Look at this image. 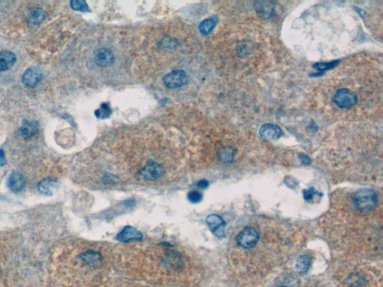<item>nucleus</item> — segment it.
I'll use <instances>...</instances> for the list:
<instances>
[{"mask_svg": "<svg viewBox=\"0 0 383 287\" xmlns=\"http://www.w3.org/2000/svg\"><path fill=\"white\" fill-rule=\"evenodd\" d=\"M207 225L211 231L218 237H222L225 235V223L223 219L218 215H209L206 219Z\"/></svg>", "mask_w": 383, "mask_h": 287, "instance_id": "obj_8", "label": "nucleus"}, {"mask_svg": "<svg viewBox=\"0 0 383 287\" xmlns=\"http://www.w3.org/2000/svg\"><path fill=\"white\" fill-rule=\"evenodd\" d=\"M104 182L108 184H113V183H116L117 180H116V176H113V175H106L105 176Z\"/></svg>", "mask_w": 383, "mask_h": 287, "instance_id": "obj_26", "label": "nucleus"}, {"mask_svg": "<svg viewBox=\"0 0 383 287\" xmlns=\"http://www.w3.org/2000/svg\"><path fill=\"white\" fill-rule=\"evenodd\" d=\"M142 233L131 226H127L124 227L116 237V239L118 241H123V242H127V241H133V240H140L142 239Z\"/></svg>", "mask_w": 383, "mask_h": 287, "instance_id": "obj_10", "label": "nucleus"}, {"mask_svg": "<svg viewBox=\"0 0 383 287\" xmlns=\"http://www.w3.org/2000/svg\"><path fill=\"white\" fill-rule=\"evenodd\" d=\"M315 194H316V192H315L314 189H310L309 190H306V191H304V197H305V200L309 201V200L313 198V196L315 195Z\"/></svg>", "mask_w": 383, "mask_h": 287, "instance_id": "obj_25", "label": "nucleus"}, {"mask_svg": "<svg viewBox=\"0 0 383 287\" xmlns=\"http://www.w3.org/2000/svg\"><path fill=\"white\" fill-rule=\"evenodd\" d=\"M164 173L163 166L156 161H149L140 171V176L148 181H154Z\"/></svg>", "mask_w": 383, "mask_h": 287, "instance_id": "obj_5", "label": "nucleus"}, {"mask_svg": "<svg viewBox=\"0 0 383 287\" xmlns=\"http://www.w3.org/2000/svg\"><path fill=\"white\" fill-rule=\"evenodd\" d=\"M42 71L38 67H33L27 69L22 77V82L26 86L34 88L41 82Z\"/></svg>", "mask_w": 383, "mask_h": 287, "instance_id": "obj_7", "label": "nucleus"}, {"mask_svg": "<svg viewBox=\"0 0 383 287\" xmlns=\"http://www.w3.org/2000/svg\"><path fill=\"white\" fill-rule=\"evenodd\" d=\"M45 16H46V14L42 8H34L30 12L29 20H30V23L33 24H39L41 22L44 20Z\"/></svg>", "mask_w": 383, "mask_h": 287, "instance_id": "obj_19", "label": "nucleus"}, {"mask_svg": "<svg viewBox=\"0 0 383 287\" xmlns=\"http://www.w3.org/2000/svg\"><path fill=\"white\" fill-rule=\"evenodd\" d=\"M55 186H56V182L54 179H51V178H46V179H42L38 183V191L41 194H45V195H51Z\"/></svg>", "mask_w": 383, "mask_h": 287, "instance_id": "obj_15", "label": "nucleus"}, {"mask_svg": "<svg viewBox=\"0 0 383 287\" xmlns=\"http://www.w3.org/2000/svg\"><path fill=\"white\" fill-rule=\"evenodd\" d=\"M260 234L254 227L249 226L244 227L236 237V244L244 249L254 248L258 244Z\"/></svg>", "mask_w": 383, "mask_h": 287, "instance_id": "obj_2", "label": "nucleus"}, {"mask_svg": "<svg viewBox=\"0 0 383 287\" xmlns=\"http://www.w3.org/2000/svg\"><path fill=\"white\" fill-rule=\"evenodd\" d=\"M6 164V159H5L4 151L0 150V166H4Z\"/></svg>", "mask_w": 383, "mask_h": 287, "instance_id": "obj_28", "label": "nucleus"}, {"mask_svg": "<svg viewBox=\"0 0 383 287\" xmlns=\"http://www.w3.org/2000/svg\"></svg>", "mask_w": 383, "mask_h": 287, "instance_id": "obj_30", "label": "nucleus"}, {"mask_svg": "<svg viewBox=\"0 0 383 287\" xmlns=\"http://www.w3.org/2000/svg\"><path fill=\"white\" fill-rule=\"evenodd\" d=\"M8 186L14 192L23 191L25 187L24 176L18 172H13L8 177Z\"/></svg>", "mask_w": 383, "mask_h": 287, "instance_id": "obj_12", "label": "nucleus"}, {"mask_svg": "<svg viewBox=\"0 0 383 287\" xmlns=\"http://www.w3.org/2000/svg\"><path fill=\"white\" fill-rule=\"evenodd\" d=\"M209 183L208 181H207L206 179H201L200 181L198 182L197 186L200 189H206V188L208 187Z\"/></svg>", "mask_w": 383, "mask_h": 287, "instance_id": "obj_27", "label": "nucleus"}, {"mask_svg": "<svg viewBox=\"0 0 383 287\" xmlns=\"http://www.w3.org/2000/svg\"><path fill=\"white\" fill-rule=\"evenodd\" d=\"M301 160H302L303 163L309 164L310 162H311V160H310V159L308 158V157H306V156H302V157H301Z\"/></svg>", "mask_w": 383, "mask_h": 287, "instance_id": "obj_29", "label": "nucleus"}, {"mask_svg": "<svg viewBox=\"0 0 383 287\" xmlns=\"http://www.w3.org/2000/svg\"><path fill=\"white\" fill-rule=\"evenodd\" d=\"M352 201L359 210L367 212L377 207V195L373 190H362L355 193Z\"/></svg>", "mask_w": 383, "mask_h": 287, "instance_id": "obj_1", "label": "nucleus"}, {"mask_svg": "<svg viewBox=\"0 0 383 287\" xmlns=\"http://www.w3.org/2000/svg\"><path fill=\"white\" fill-rule=\"evenodd\" d=\"M17 58L15 53L10 51L0 52V71L9 70L16 62Z\"/></svg>", "mask_w": 383, "mask_h": 287, "instance_id": "obj_13", "label": "nucleus"}, {"mask_svg": "<svg viewBox=\"0 0 383 287\" xmlns=\"http://www.w3.org/2000/svg\"><path fill=\"white\" fill-rule=\"evenodd\" d=\"M333 100L338 107L350 109L357 103V96L351 90L342 88L337 90L333 96Z\"/></svg>", "mask_w": 383, "mask_h": 287, "instance_id": "obj_3", "label": "nucleus"}, {"mask_svg": "<svg viewBox=\"0 0 383 287\" xmlns=\"http://www.w3.org/2000/svg\"><path fill=\"white\" fill-rule=\"evenodd\" d=\"M259 132L261 137L264 139L276 140L282 136V130L279 126L276 124H266L261 127Z\"/></svg>", "mask_w": 383, "mask_h": 287, "instance_id": "obj_9", "label": "nucleus"}, {"mask_svg": "<svg viewBox=\"0 0 383 287\" xmlns=\"http://www.w3.org/2000/svg\"><path fill=\"white\" fill-rule=\"evenodd\" d=\"M339 63L338 61L336 62H328V63H316L314 65V68L320 71H324V70H330V69L333 68L335 67L337 64Z\"/></svg>", "mask_w": 383, "mask_h": 287, "instance_id": "obj_22", "label": "nucleus"}, {"mask_svg": "<svg viewBox=\"0 0 383 287\" xmlns=\"http://www.w3.org/2000/svg\"><path fill=\"white\" fill-rule=\"evenodd\" d=\"M81 259L87 264L94 266L98 264L101 260V256L98 252L88 251L81 255Z\"/></svg>", "mask_w": 383, "mask_h": 287, "instance_id": "obj_18", "label": "nucleus"}, {"mask_svg": "<svg viewBox=\"0 0 383 287\" xmlns=\"http://www.w3.org/2000/svg\"><path fill=\"white\" fill-rule=\"evenodd\" d=\"M311 265H312L311 256L309 255H303L300 256L297 260L296 269L300 274H304L308 271V269L311 267Z\"/></svg>", "mask_w": 383, "mask_h": 287, "instance_id": "obj_16", "label": "nucleus"}, {"mask_svg": "<svg viewBox=\"0 0 383 287\" xmlns=\"http://www.w3.org/2000/svg\"><path fill=\"white\" fill-rule=\"evenodd\" d=\"M39 129V124L37 121H23L20 128V133L23 137L31 138L34 136Z\"/></svg>", "mask_w": 383, "mask_h": 287, "instance_id": "obj_14", "label": "nucleus"}, {"mask_svg": "<svg viewBox=\"0 0 383 287\" xmlns=\"http://www.w3.org/2000/svg\"><path fill=\"white\" fill-rule=\"evenodd\" d=\"M257 12L266 19L273 17L276 15V5L271 2L266 1H260L255 5Z\"/></svg>", "mask_w": 383, "mask_h": 287, "instance_id": "obj_11", "label": "nucleus"}, {"mask_svg": "<svg viewBox=\"0 0 383 287\" xmlns=\"http://www.w3.org/2000/svg\"><path fill=\"white\" fill-rule=\"evenodd\" d=\"M70 6L74 11H78V12H86L89 11L88 4L85 1L74 0L70 2Z\"/></svg>", "mask_w": 383, "mask_h": 287, "instance_id": "obj_21", "label": "nucleus"}, {"mask_svg": "<svg viewBox=\"0 0 383 287\" xmlns=\"http://www.w3.org/2000/svg\"><path fill=\"white\" fill-rule=\"evenodd\" d=\"M115 57L113 52L107 48L97 49L94 53V61L95 64L100 67H109L114 62Z\"/></svg>", "mask_w": 383, "mask_h": 287, "instance_id": "obj_6", "label": "nucleus"}, {"mask_svg": "<svg viewBox=\"0 0 383 287\" xmlns=\"http://www.w3.org/2000/svg\"><path fill=\"white\" fill-rule=\"evenodd\" d=\"M217 19L216 17L207 18L200 23L199 31L202 34H208L213 31L216 26Z\"/></svg>", "mask_w": 383, "mask_h": 287, "instance_id": "obj_17", "label": "nucleus"}, {"mask_svg": "<svg viewBox=\"0 0 383 287\" xmlns=\"http://www.w3.org/2000/svg\"><path fill=\"white\" fill-rule=\"evenodd\" d=\"M188 76L183 70H173L163 78V82L168 88H178L186 85L188 82Z\"/></svg>", "mask_w": 383, "mask_h": 287, "instance_id": "obj_4", "label": "nucleus"}, {"mask_svg": "<svg viewBox=\"0 0 383 287\" xmlns=\"http://www.w3.org/2000/svg\"><path fill=\"white\" fill-rule=\"evenodd\" d=\"M111 108L109 107V105L107 103H103L100 108L96 110L95 114L98 118L104 119V118H108L111 114Z\"/></svg>", "mask_w": 383, "mask_h": 287, "instance_id": "obj_20", "label": "nucleus"}, {"mask_svg": "<svg viewBox=\"0 0 383 287\" xmlns=\"http://www.w3.org/2000/svg\"><path fill=\"white\" fill-rule=\"evenodd\" d=\"M219 157H221V159L223 160V161H232L233 157V150L230 147H226V148L222 150Z\"/></svg>", "mask_w": 383, "mask_h": 287, "instance_id": "obj_23", "label": "nucleus"}, {"mask_svg": "<svg viewBox=\"0 0 383 287\" xmlns=\"http://www.w3.org/2000/svg\"><path fill=\"white\" fill-rule=\"evenodd\" d=\"M188 199L191 203L197 204L202 199V194L198 191H192L188 194Z\"/></svg>", "mask_w": 383, "mask_h": 287, "instance_id": "obj_24", "label": "nucleus"}]
</instances>
